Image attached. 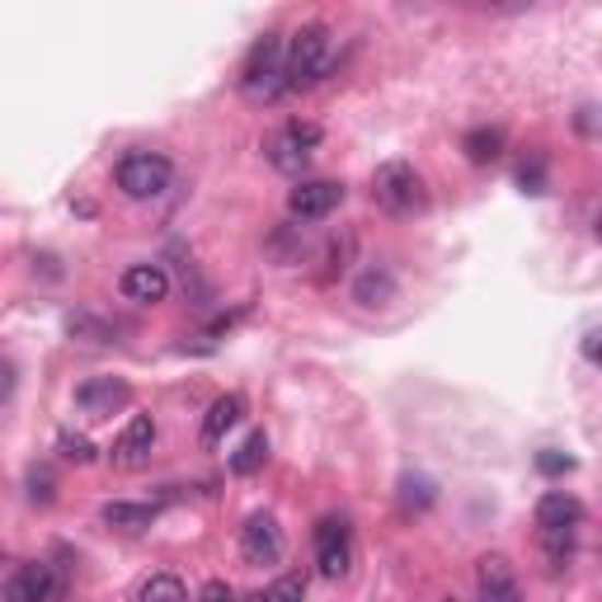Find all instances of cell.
Returning <instances> with one entry per match:
<instances>
[{
  "mask_svg": "<svg viewBox=\"0 0 602 602\" xmlns=\"http://www.w3.org/2000/svg\"><path fill=\"white\" fill-rule=\"evenodd\" d=\"M282 71H288V90H311L321 85L329 71H335V34L329 24H301L288 38V53H282Z\"/></svg>",
  "mask_w": 602,
  "mask_h": 602,
  "instance_id": "cell-1",
  "label": "cell"
},
{
  "mask_svg": "<svg viewBox=\"0 0 602 602\" xmlns=\"http://www.w3.org/2000/svg\"><path fill=\"white\" fill-rule=\"evenodd\" d=\"M282 53H288V38L282 34H264L255 47L245 53L241 67V94L250 104H274L282 90H288V71H282Z\"/></svg>",
  "mask_w": 602,
  "mask_h": 602,
  "instance_id": "cell-2",
  "label": "cell"
},
{
  "mask_svg": "<svg viewBox=\"0 0 602 602\" xmlns=\"http://www.w3.org/2000/svg\"><path fill=\"white\" fill-rule=\"evenodd\" d=\"M372 202L386 217H419L429 208V188H424V174L409 161H386L372 174Z\"/></svg>",
  "mask_w": 602,
  "mask_h": 602,
  "instance_id": "cell-3",
  "label": "cell"
},
{
  "mask_svg": "<svg viewBox=\"0 0 602 602\" xmlns=\"http://www.w3.org/2000/svg\"><path fill=\"white\" fill-rule=\"evenodd\" d=\"M170 180H174V165L165 161L161 151H128L118 161V170H114V184L123 188L128 198H161L165 188H170Z\"/></svg>",
  "mask_w": 602,
  "mask_h": 602,
  "instance_id": "cell-4",
  "label": "cell"
},
{
  "mask_svg": "<svg viewBox=\"0 0 602 602\" xmlns=\"http://www.w3.org/2000/svg\"><path fill=\"white\" fill-rule=\"evenodd\" d=\"M321 128L315 123H301V118H292V123H282V128L264 141V155H268V165L274 170H282V174H301L306 170V161H311V147H321Z\"/></svg>",
  "mask_w": 602,
  "mask_h": 602,
  "instance_id": "cell-5",
  "label": "cell"
},
{
  "mask_svg": "<svg viewBox=\"0 0 602 602\" xmlns=\"http://www.w3.org/2000/svg\"><path fill=\"white\" fill-rule=\"evenodd\" d=\"M128 401H132V391L123 377H90V382L76 386V409H81L90 424L114 419L118 409H128Z\"/></svg>",
  "mask_w": 602,
  "mask_h": 602,
  "instance_id": "cell-6",
  "label": "cell"
},
{
  "mask_svg": "<svg viewBox=\"0 0 602 602\" xmlns=\"http://www.w3.org/2000/svg\"><path fill=\"white\" fill-rule=\"evenodd\" d=\"M354 565V542H348V522L344 518H321L315 522V569L325 579H344Z\"/></svg>",
  "mask_w": 602,
  "mask_h": 602,
  "instance_id": "cell-7",
  "label": "cell"
},
{
  "mask_svg": "<svg viewBox=\"0 0 602 602\" xmlns=\"http://www.w3.org/2000/svg\"><path fill=\"white\" fill-rule=\"evenodd\" d=\"M344 202L339 180H301L288 194V217L292 221H325Z\"/></svg>",
  "mask_w": 602,
  "mask_h": 602,
  "instance_id": "cell-8",
  "label": "cell"
},
{
  "mask_svg": "<svg viewBox=\"0 0 602 602\" xmlns=\"http://www.w3.org/2000/svg\"><path fill=\"white\" fill-rule=\"evenodd\" d=\"M57 593H61V579L53 575L47 560L14 565V575L5 583V602H57Z\"/></svg>",
  "mask_w": 602,
  "mask_h": 602,
  "instance_id": "cell-9",
  "label": "cell"
},
{
  "mask_svg": "<svg viewBox=\"0 0 602 602\" xmlns=\"http://www.w3.org/2000/svg\"><path fill=\"white\" fill-rule=\"evenodd\" d=\"M241 556L245 565H274L282 556V528L274 513H250L241 528Z\"/></svg>",
  "mask_w": 602,
  "mask_h": 602,
  "instance_id": "cell-10",
  "label": "cell"
},
{
  "mask_svg": "<svg viewBox=\"0 0 602 602\" xmlns=\"http://www.w3.org/2000/svg\"><path fill=\"white\" fill-rule=\"evenodd\" d=\"M475 602H522L518 575L503 556H485L475 565Z\"/></svg>",
  "mask_w": 602,
  "mask_h": 602,
  "instance_id": "cell-11",
  "label": "cell"
},
{
  "mask_svg": "<svg viewBox=\"0 0 602 602\" xmlns=\"http://www.w3.org/2000/svg\"><path fill=\"white\" fill-rule=\"evenodd\" d=\"M118 292L128 301H137V306H155V301L170 297V274L161 264H132V268H123Z\"/></svg>",
  "mask_w": 602,
  "mask_h": 602,
  "instance_id": "cell-12",
  "label": "cell"
},
{
  "mask_svg": "<svg viewBox=\"0 0 602 602\" xmlns=\"http://www.w3.org/2000/svg\"><path fill=\"white\" fill-rule=\"evenodd\" d=\"M579 518H583V503L575 495H565V489H546L536 499V532H575Z\"/></svg>",
  "mask_w": 602,
  "mask_h": 602,
  "instance_id": "cell-13",
  "label": "cell"
},
{
  "mask_svg": "<svg viewBox=\"0 0 602 602\" xmlns=\"http://www.w3.org/2000/svg\"><path fill=\"white\" fill-rule=\"evenodd\" d=\"M151 448H155V419L151 415H132L128 429H123L118 442H114V462L118 466H137V462H147V456H151Z\"/></svg>",
  "mask_w": 602,
  "mask_h": 602,
  "instance_id": "cell-14",
  "label": "cell"
},
{
  "mask_svg": "<svg viewBox=\"0 0 602 602\" xmlns=\"http://www.w3.org/2000/svg\"><path fill=\"white\" fill-rule=\"evenodd\" d=\"M245 419V395L241 391H227V395H217L212 401V409H208V419H202V448H217L221 438H227L235 424Z\"/></svg>",
  "mask_w": 602,
  "mask_h": 602,
  "instance_id": "cell-15",
  "label": "cell"
},
{
  "mask_svg": "<svg viewBox=\"0 0 602 602\" xmlns=\"http://www.w3.org/2000/svg\"><path fill=\"white\" fill-rule=\"evenodd\" d=\"M395 274L386 264H368L362 274L354 278V301H362V306H386V301H395Z\"/></svg>",
  "mask_w": 602,
  "mask_h": 602,
  "instance_id": "cell-16",
  "label": "cell"
},
{
  "mask_svg": "<svg viewBox=\"0 0 602 602\" xmlns=\"http://www.w3.org/2000/svg\"><path fill=\"white\" fill-rule=\"evenodd\" d=\"M100 518L108 522V528H118V532H147L151 518H155V509H151V503L114 499V503H104V509H100Z\"/></svg>",
  "mask_w": 602,
  "mask_h": 602,
  "instance_id": "cell-17",
  "label": "cell"
},
{
  "mask_svg": "<svg viewBox=\"0 0 602 602\" xmlns=\"http://www.w3.org/2000/svg\"><path fill=\"white\" fill-rule=\"evenodd\" d=\"M462 151H466L471 165L499 161V155H503V132H499V128H471V132L462 137Z\"/></svg>",
  "mask_w": 602,
  "mask_h": 602,
  "instance_id": "cell-18",
  "label": "cell"
},
{
  "mask_svg": "<svg viewBox=\"0 0 602 602\" xmlns=\"http://www.w3.org/2000/svg\"><path fill=\"white\" fill-rule=\"evenodd\" d=\"M264 462H268V433L255 429V433L241 442V448L231 452V475H255Z\"/></svg>",
  "mask_w": 602,
  "mask_h": 602,
  "instance_id": "cell-19",
  "label": "cell"
},
{
  "mask_svg": "<svg viewBox=\"0 0 602 602\" xmlns=\"http://www.w3.org/2000/svg\"><path fill=\"white\" fill-rule=\"evenodd\" d=\"M137 602H188V589H184V579H174V575H151L141 583Z\"/></svg>",
  "mask_w": 602,
  "mask_h": 602,
  "instance_id": "cell-20",
  "label": "cell"
},
{
  "mask_svg": "<svg viewBox=\"0 0 602 602\" xmlns=\"http://www.w3.org/2000/svg\"><path fill=\"white\" fill-rule=\"evenodd\" d=\"M259 602H306V579L301 575H282L259 593Z\"/></svg>",
  "mask_w": 602,
  "mask_h": 602,
  "instance_id": "cell-21",
  "label": "cell"
},
{
  "mask_svg": "<svg viewBox=\"0 0 602 602\" xmlns=\"http://www.w3.org/2000/svg\"><path fill=\"white\" fill-rule=\"evenodd\" d=\"M348 255H354V235H335V241L325 245V274H321V282H329L335 274H344V264H348Z\"/></svg>",
  "mask_w": 602,
  "mask_h": 602,
  "instance_id": "cell-22",
  "label": "cell"
},
{
  "mask_svg": "<svg viewBox=\"0 0 602 602\" xmlns=\"http://www.w3.org/2000/svg\"><path fill=\"white\" fill-rule=\"evenodd\" d=\"M57 448H61V456H67V462H76V466H90L94 456H100V452H94V442H90L85 433H61V438H57Z\"/></svg>",
  "mask_w": 602,
  "mask_h": 602,
  "instance_id": "cell-23",
  "label": "cell"
},
{
  "mask_svg": "<svg viewBox=\"0 0 602 602\" xmlns=\"http://www.w3.org/2000/svg\"><path fill=\"white\" fill-rule=\"evenodd\" d=\"M28 499H34V503H53L57 499V481H53V471H47V466L28 471Z\"/></svg>",
  "mask_w": 602,
  "mask_h": 602,
  "instance_id": "cell-24",
  "label": "cell"
},
{
  "mask_svg": "<svg viewBox=\"0 0 602 602\" xmlns=\"http://www.w3.org/2000/svg\"><path fill=\"white\" fill-rule=\"evenodd\" d=\"M518 184H522V194H546V165L532 155V165L522 161V170H518Z\"/></svg>",
  "mask_w": 602,
  "mask_h": 602,
  "instance_id": "cell-25",
  "label": "cell"
},
{
  "mask_svg": "<svg viewBox=\"0 0 602 602\" xmlns=\"http://www.w3.org/2000/svg\"><path fill=\"white\" fill-rule=\"evenodd\" d=\"M536 471H546V475H565V471H575V456L542 452V456H536Z\"/></svg>",
  "mask_w": 602,
  "mask_h": 602,
  "instance_id": "cell-26",
  "label": "cell"
},
{
  "mask_svg": "<svg viewBox=\"0 0 602 602\" xmlns=\"http://www.w3.org/2000/svg\"><path fill=\"white\" fill-rule=\"evenodd\" d=\"M14 386H20V377H14V362L10 358H0V405L14 395Z\"/></svg>",
  "mask_w": 602,
  "mask_h": 602,
  "instance_id": "cell-27",
  "label": "cell"
},
{
  "mask_svg": "<svg viewBox=\"0 0 602 602\" xmlns=\"http://www.w3.org/2000/svg\"><path fill=\"white\" fill-rule=\"evenodd\" d=\"M202 602H231V583H221V579H212L208 589H202Z\"/></svg>",
  "mask_w": 602,
  "mask_h": 602,
  "instance_id": "cell-28",
  "label": "cell"
},
{
  "mask_svg": "<svg viewBox=\"0 0 602 602\" xmlns=\"http://www.w3.org/2000/svg\"><path fill=\"white\" fill-rule=\"evenodd\" d=\"M598 329H589V335H583V358H589V362H598Z\"/></svg>",
  "mask_w": 602,
  "mask_h": 602,
  "instance_id": "cell-29",
  "label": "cell"
},
{
  "mask_svg": "<svg viewBox=\"0 0 602 602\" xmlns=\"http://www.w3.org/2000/svg\"><path fill=\"white\" fill-rule=\"evenodd\" d=\"M10 575H14V560L0 556V589H5V583H10Z\"/></svg>",
  "mask_w": 602,
  "mask_h": 602,
  "instance_id": "cell-30",
  "label": "cell"
},
{
  "mask_svg": "<svg viewBox=\"0 0 602 602\" xmlns=\"http://www.w3.org/2000/svg\"><path fill=\"white\" fill-rule=\"evenodd\" d=\"M245 602H259V593H255V598H245Z\"/></svg>",
  "mask_w": 602,
  "mask_h": 602,
  "instance_id": "cell-31",
  "label": "cell"
},
{
  "mask_svg": "<svg viewBox=\"0 0 602 602\" xmlns=\"http://www.w3.org/2000/svg\"><path fill=\"white\" fill-rule=\"evenodd\" d=\"M448 602H452V598H448Z\"/></svg>",
  "mask_w": 602,
  "mask_h": 602,
  "instance_id": "cell-32",
  "label": "cell"
}]
</instances>
